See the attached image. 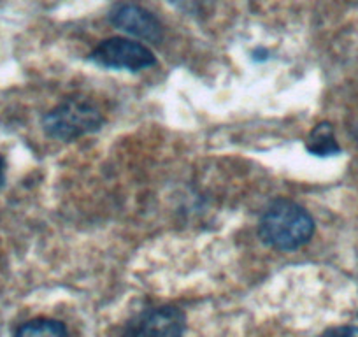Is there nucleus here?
Here are the masks:
<instances>
[{"instance_id": "obj_1", "label": "nucleus", "mask_w": 358, "mask_h": 337, "mask_svg": "<svg viewBox=\"0 0 358 337\" xmlns=\"http://www.w3.org/2000/svg\"><path fill=\"white\" fill-rule=\"evenodd\" d=\"M315 234V220L297 202L278 199L260 218L258 236L267 246L294 251L308 244Z\"/></svg>"}, {"instance_id": "obj_2", "label": "nucleus", "mask_w": 358, "mask_h": 337, "mask_svg": "<svg viewBox=\"0 0 358 337\" xmlns=\"http://www.w3.org/2000/svg\"><path fill=\"white\" fill-rule=\"evenodd\" d=\"M43 125L48 136L53 139L74 141L101 129L104 125V116L90 102L67 99L44 116Z\"/></svg>"}, {"instance_id": "obj_3", "label": "nucleus", "mask_w": 358, "mask_h": 337, "mask_svg": "<svg viewBox=\"0 0 358 337\" xmlns=\"http://www.w3.org/2000/svg\"><path fill=\"white\" fill-rule=\"evenodd\" d=\"M95 64L109 69H127L141 71L155 65V55L144 44L127 37H109L99 43L90 53Z\"/></svg>"}, {"instance_id": "obj_4", "label": "nucleus", "mask_w": 358, "mask_h": 337, "mask_svg": "<svg viewBox=\"0 0 358 337\" xmlns=\"http://www.w3.org/2000/svg\"><path fill=\"white\" fill-rule=\"evenodd\" d=\"M185 329V313L172 306H164L137 315L127 325L125 337H183Z\"/></svg>"}, {"instance_id": "obj_5", "label": "nucleus", "mask_w": 358, "mask_h": 337, "mask_svg": "<svg viewBox=\"0 0 358 337\" xmlns=\"http://www.w3.org/2000/svg\"><path fill=\"white\" fill-rule=\"evenodd\" d=\"M109 20L120 30L148 41V43H160L164 37L162 23L141 6L118 4L109 13Z\"/></svg>"}, {"instance_id": "obj_6", "label": "nucleus", "mask_w": 358, "mask_h": 337, "mask_svg": "<svg viewBox=\"0 0 358 337\" xmlns=\"http://www.w3.org/2000/svg\"><path fill=\"white\" fill-rule=\"evenodd\" d=\"M306 146H308L309 153L316 155V157H330V155L339 153L341 150L336 141L334 127L327 122L318 123L311 130L308 141H306Z\"/></svg>"}, {"instance_id": "obj_7", "label": "nucleus", "mask_w": 358, "mask_h": 337, "mask_svg": "<svg viewBox=\"0 0 358 337\" xmlns=\"http://www.w3.org/2000/svg\"><path fill=\"white\" fill-rule=\"evenodd\" d=\"M15 337H69L62 322L51 318H37L27 322L16 330Z\"/></svg>"}, {"instance_id": "obj_8", "label": "nucleus", "mask_w": 358, "mask_h": 337, "mask_svg": "<svg viewBox=\"0 0 358 337\" xmlns=\"http://www.w3.org/2000/svg\"><path fill=\"white\" fill-rule=\"evenodd\" d=\"M322 337H358V329L357 327H337V329H330Z\"/></svg>"}, {"instance_id": "obj_9", "label": "nucleus", "mask_w": 358, "mask_h": 337, "mask_svg": "<svg viewBox=\"0 0 358 337\" xmlns=\"http://www.w3.org/2000/svg\"><path fill=\"white\" fill-rule=\"evenodd\" d=\"M2 176H4V160L0 157V181H2Z\"/></svg>"}]
</instances>
